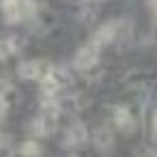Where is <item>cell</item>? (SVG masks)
<instances>
[{
    "label": "cell",
    "instance_id": "obj_1",
    "mask_svg": "<svg viewBox=\"0 0 157 157\" xmlns=\"http://www.w3.org/2000/svg\"><path fill=\"white\" fill-rule=\"evenodd\" d=\"M97 60H99V45L90 41V43H86L78 50V54L73 58V67L78 71H88L97 65Z\"/></svg>",
    "mask_w": 157,
    "mask_h": 157
},
{
    "label": "cell",
    "instance_id": "obj_2",
    "mask_svg": "<svg viewBox=\"0 0 157 157\" xmlns=\"http://www.w3.org/2000/svg\"><path fill=\"white\" fill-rule=\"evenodd\" d=\"M63 80H67L65 71L52 67V69L43 75V80H41V90H43V95H56V93L60 90V86L65 84Z\"/></svg>",
    "mask_w": 157,
    "mask_h": 157
},
{
    "label": "cell",
    "instance_id": "obj_3",
    "mask_svg": "<svg viewBox=\"0 0 157 157\" xmlns=\"http://www.w3.org/2000/svg\"><path fill=\"white\" fill-rule=\"evenodd\" d=\"M93 144L99 153H110V148L114 146V131L110 125H99L93 133Z\"/></svg>",
    "mask_w": 157,
    "mask_h": 157
},
{
    "label": "cell",
    "instance_id": "obj_4",
    "mask_svg": "<svg viewBox=\"0 0 157 157\" xmlns=\"http://www.w3.org/2000/svg\"><path fill=\"white\" fill-rule=\"evenodd\" d=\"M88 138V129L82 121H73L65 133V144L67 146H82Z\"/></svg>",
    "mask_w": 157,
    "mask_h": 157
},
{
    "label": "cell",
    "instance_id": "obj_5",
    "mask_svg": "<svg viewBox=\"0 0 157 157\" xmlns=\"http://www.w3.org/2000/svg\"><path fill=\"white\" fill-rule=\"evenodd\" d=\"M116 35H118V22H105V24H101V26L95 30V35H93V43H97V45H105V43L114 41Z\"/></svg>",
    "mask_w": 157,
    "mask_h": 157
},
{
    "label": "cell",
    "instance_id": "obj_6",
    "mask_svg": "<svg viewBox=\"0 0 157 157\" xmlns=\"http://www.w3.org/2000/svg\"><path fill=\"white\" fill-rule=\"evenodd\" d=\"M43 71V65L41 60H22L17 65V75L22 80H37Z\"/></svg>",
    "mask_w": 157,
    "mask_h": 157
},
{
    "label": "cell",
    "instance_id": "obj_7",
    "mask_svg": "<svg viewBox=\"0 0 157 157\" xmlns=\"http://www.w3.org/2000/svg\"><path fill=\"white\" fill-rule=\"evenodd\" d=\"M112 116H114V125L121 131H131L133 129V116H131V112H129L127 105H116L114 112H112Z\"/></svg>",
    "mask_w": 157,
    "mask_h": 157
},
{
    "label": "cell",
    "instance_id": "obj_8",
    "mask_svg": "<svg viewBox=\"0 0 157 157\" xmlns=\"http://www.w3.org/2000/svg\"><path fill=\"white\" fill-rule=\"evenodd\" d=\"M17 52V39L11 37V39H0V58H7L11 54Z\"/></svg>",
    "mask_w": 157,
    "mask_h": 157
},
{
    "label": "cell",
    "instance_id": "obj_9",
    "mask_svg": "<svg viewBox=\"0 0 157 157\" xmlns=\"http://www.w3.org/2000/svg\"><path fill=\"white\" fill-rule=\"evenodd\" d=\"M30 127H33V133L35 136H39V138H43V136H50V127H48V123H45V118L43 116H37L33 123H30Z\"/></svg>",
    "mask_w": 157,
    "mask_h": 157
},
{
    "label": "cell",
    "instance_id": "obj_10",
    "mask_svg": "<svg viewBox=\"0 0 157 157\" xmlns=\"http://www.w3.org/2000/svg\"><path fill=\"white\" fill-rule=\"evenodd\" d=\"M39 144L35 142V140H28V142H24L22 146H20V153L24 155V157H37L39 155Z\"/></svg>",
    "mask_w": 157,
    "mask_h": 157
},
{
    "label": "cell",
    "instance_id": "obj_11",
    "mask_svg": "<svg viewBox=\"0 0 157 157\" xmlns=\"http://www.w3.org/2000/svg\"><path fill=\"white\" fill-rule=\"evenodd\" d=\"M24 0H0V5H2V11H9V9H20Z\"/></svg>",
    "mask_w": 157,
    "mask_h": 157
},
{
    "label": "cell",
    "instance_id": "obj_12",
    "mask_svg": "<svg viewBox=\"0 0 157 157\" xmlns=\"http://www.w3.org/2000/svg\"><path fill=\"white\" fill-rule=\"evenodd\" d=\"M136 155H138V157H157V151H155V148H146V146H140Z\"/></svg>",
    "mask_w": 157,
    "mask_h": 157
},
{
    "label": "cell",
    "instance_id": "obj_13",
    "mask_svg": "<svg viewBox=\"0 0 157 157\" xmlns=\"http://www.w3.org/2000/svg\"><path fill=\"white\" fill-rule=\"evenodd\" d=\"M7 108H9L7 99H5V97H0V121L5 118V114H7Z\"/></svg>",
    "mask_w": 157,
    "mask_h": 157
},
{
    "label": "cell",
    "instance_id": "obj_14",
    "mask_svg": "<svg viewBox=\"0 0 157 157\" xmlns=\"http://www.w3.org/2000/svg\"><path fill=\"white\" fill-rule=\"evenodd\" d=\"M148 5H151V9H153V15H155V20H157V0H148Z\"/></svg>",
    "mask_w": 157,
    "mask_h": 157
},
{
    "label": "cell",
    "instance_id": "obj_15",
    "mask_svg": "<svg viewBox=\"0 0 157 157\" xmlns=\"http://www.w3.org/2000/svg\"><path fill=\"white\" fill-rule=\"evenodd\" d=\"M153 131H157V110H155V116H153Z\"/></svg>",
    "mask_w": 157,
    "mask_h": 157
},
{
    "label": "cell",
    "instance_id": "obj_16",
    "mask_svg": "<svg viewBox=\"0 0 157 157\" xmlns=\"http://www.w3.org/2000/svg\"><path fill=\"white\" fill-rule=\"evenodd\" d=\"M153 136H155V140H157V131H153Z\"/></svg>",
    "mask_w": 157,
    "mask_h": 157
}]
</instances>
